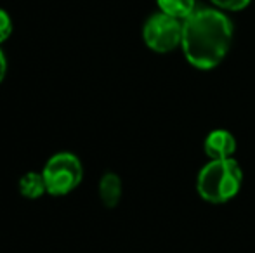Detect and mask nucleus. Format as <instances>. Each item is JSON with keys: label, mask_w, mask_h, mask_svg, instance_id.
Returning <instances> with one entry per match:
<instances>
[{"label": "nucleus", "mask_w": 255, "mask_h": 253, "mask_svg": "<svg viewBox=\"0 0 255 253\" xmlns=\"http://www.w3.org/2000/svg\"><path fill=\"white\" fill-rule=\"evenodd\" d=\"M242 182L243 172L236 160H210L200 172L196 189L205 201L219 205L235 198Z\"/></svg>", "instance_id": "obj_2"}, {"label": "nucleus", "mask_w": 255, "mask_h": 253, "mask_svg": "<svg viewBox=\"0 0 255 253\" xmlns=\"http://www.w3.org/2000/svg\"><path fill=\"white\" fill-rule=\"evenodd\" d=\"M5 70H7V63H5V56H3L2 49H0V84H2L3 77H5Z\"/></svg>", "instance_id": "obj_11"}, {"label": "nucleus", "mask_w": 255, "mask_h": 253, "mask_svg": "<svg viewBox=\"0 0 255 253\" xmlns=\"http://www.w3.org/2000/svg\"><path fill=\"white\" fill-rule=\"evenodd\" d=\"M205 153L210 160H226L236 153V139L228 130H214L205 139Z\"/></svg>", "instance_id": "obj_5"}, {"label": "nucleus", "mask_w": 255, "mask_h": 253, "mask_svg": "<svg viewBox=\"0 0 255 253\" xmlns=\"http://www.w3.org/2000/svg\"><path fill=\"white\" fill-rule=\"evenodd\" d=\"M99 196L104 206L113 208L120 203L122 198V180L117 173L106 172L103 175L101 182H99Z\"/></svg>", "instance_id": "obj_6"}, {"label": "nucleus", "mask_w": 255, "mask_h": 253, "mask_svg": "<svg viewBox=\"0 0 255 253\" xmlns=\"http://www.w3.org/2000/svg\"><path fill=\"white\" fill-rule=\"evenodd\" d=\"M233 42L229 17L214 9H196L182 23V51L189 64L212 70L222 63Z\"/></svg>", "instance_id": "obj_1"}, {"label": "nucleus", "mask_w": 255, "mask_h": 253, "mask_svg": "<svg viewBox=\"0 0 255 253\" xmlns=\"http://www.w3.org/2000/svg\"><path fill=\"white\" fill-rule=\"evenodd\" d=\"M19 192L28 199H37L40 198L44 192H47L44 182V175L37 172H30L26 175L21 177L19 180Z\"/></svg>", "instance_id": "obj_7"}, {"label": "nucleus", "mask_w": 255, "mask_h": 253, "mask_svg": "<svg viewBox=\"0 0 255 253\" xmlns=\"http://www.w3.org/2000/svg\"><path fill=\"white\" fill-rule=\"evenodd\" d=\"M12 33V21H10L9 14L3 9H0V44L5 42Z\"/></svg>", "instance_id": "obj_9"}, {"label": "nucleus", "mask_w": 255, "mask_h": 253, "mask_svg": "<svg viewBox=\"0 0 255 253\" xmlns=\"http://www.w3.org/2000/svg\"><path fill=\"white\" fill-rule=\"evenodd\" d=\"M161 12L184 21L195 12V0H156Z\"/></svg>", "instance_id": "obj_8"}, {"label": "nucleus", "mask_w": 255, "mask_h": 253, "mask_svg": "<svg viewBox=\"0 0 255 253\" xmlns=\"http://www.w3.org/2000/svg\"><path fill=\"white\" fill-rule=\"evenodd\" d=\"M217 7L221 9H228V10H240L245 9L250 3V0H212Z\"/></svg>", "instance_id": "obj_10"}, {"label": "nucleus", "mask_w": 255, "mask_h": 253, "mask_svg": "<svg viewBox=\"0 0 255 253\" xmlns=\"http://www.w3.org/2000/svg\"><path fill=\"white\" fill-rule=\"evenodd\" d=\"M142 38L154 52H170L182 42V23L165 12L153 14L142 28Z\"/></svg>", "instance_id": "obj_4"}, {"label": "nucleus", "mask_w": 255, "mask_h": 253, "mask_svg": "<svg viewBox=\"0 0 255 253\" xmlns=\"http://www.w3.org/2000/svg\"><path fill=\"white\" fill-rule=\"evenodd\" d=\"M42 175H44V182L49 194L63 196L73 191L82 182L84 169H82L80 160L75 155L57 153L45 163Z\"/></svg>", "instance_id": "obj_3"}]
</instances>
